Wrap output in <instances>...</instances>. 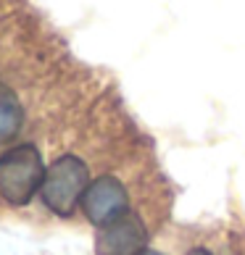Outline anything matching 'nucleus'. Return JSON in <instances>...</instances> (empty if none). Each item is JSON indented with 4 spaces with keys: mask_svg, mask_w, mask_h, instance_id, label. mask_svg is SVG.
Wrapping results in <instances>:
<instances>
[{
    "mask_svg": "<svg viewBox=\"0 0 245 255\" xmlns=\"http://www.w3.org/2000/svg\"><path fill=\"white\" fill-rule=\"evenodd\" d=\"M82 213L98 229H103V226H108L119 219H124L127 213H132L129 211V192H127L124 182L111 176V174L98 176L82 197Z\"/></svg>",
    "mask_w": 245,
    "mask_h": 255,
    "instance_id": "3",
    "label": "nucleus"
},
{
    "mask_svg": "<svg viewBox=\"0 0 245 255\" xmlns=\"http://www.w3.org/2000/svg\"><path fill=\"white\" fill-rule=\"evenodd\" d=\"M143 255H164V253H161V250H150V248H148Z\"/></svg>",
    "mask_w": 245,
    "mask_h": 255,
    "instance_id": "7",
    "label": "nucleus"
},
{
    "mask_svg": "<svg viewBox=\"0 0 245 255\" xmlns=\"http://www.w3.org/2000/svg\"><path fill=\"white\" fill-rule=\"evenodd\" d=\"M24 119H26V111L21 98L5 82H0V145L16 139V134L24 127Z\"/></svg>",
    "mask_w": 245,
    "mask_h": 255,
    "instance_id": "5",
    "label": "nucleus"
},
{
    "mask_svg": "<svg viewBox=\"0 0 245 255\" xmlns=\"http://www.w3.org/2000/svg\"><path fill=\"white\" fill-rule=\"evenodd\" d=\"M48 166L42 153L32 142L8 147L0 155V200L11 208H24L32 203L37 192H42Z\"/></svg>",
    "mask_w": 245,
    "mask_h": 255,
    "instance_id": "1",
    "label": "nucleus"
},
{
    "mask_svg": "<svg viewBox=\"0 0 245 255\" xmlns=\"http://www.w3.org/2000/svg\"><path fill=\"white\" fill-rule=\"evenodd\" d=\"M187 255H214L209 248H193L190 253H187Z\"/></svg>",
    "mask_w": 245,
    "mask_h": 255,
    "instance_id": "6",
    "label": "nucleus"
},
{
    "mask_svg": "<svg viewBox=\"0 0 245 255\" xmlns=\"http://www.w3.org/2000/svg\"><path fill=\"white\" fill-rule=\"evenodd\" d=\"M90 184L92 182L87 163L79 155L66 153L48 166L40 195L50 213H55L58 219H71L77 213V208H82V197Z\"/></svg>",
    "mask_w": 245,
    "mask_h": 255,
    "instance_id": "2",
    "label": "nucleus"
},
{
    "mask_svg": "<svg viewBox=\"0 0 245 255\" xmlns=\"http://www.w3.org/2000/svg\"><path fill=\"white\" fill-rule=\"evenodd\" d=\"M148 250V226L137 213L103 226L95 234V255H143Z\"/></svg>",
    "mask_w": 245,
    "mask_h": 255,
    "instance_id": "4",
    "label": "nucleus"
}]
</instances>
